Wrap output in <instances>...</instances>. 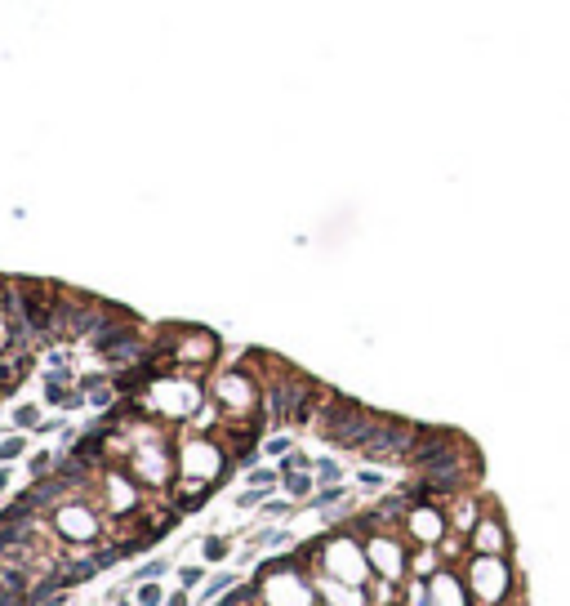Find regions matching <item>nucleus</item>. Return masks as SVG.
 Segmentation results:
<instances>
[{
    "instance_id": "nucleus-25",
    "label": "nucleus",
    "mask_w": 570,
    "mask_h": 606,
    "mask_svg": "<svg viewBox=\"0 0 570 606\" xmlns=\"http://www.w3.org/2000/svg\"><path fill=\"white\" fill-rule=\"evenodd\" d=\"M0 490H9V472L5 468H0Z\"/></svg>"
},
{
    "instance_id": "nucleus-19",
    "label": "nucleus",
    "mask_w": 570,
    "mask_h": 606,
    "mask_svg": "<svg viewBox=\"0 0 570 606\" xmlns=\"http://www.w3.org/2000/svg\"><path fill=\"white\" fill-rule=\"evenodd\" d=\"M290 450H294V441H290V437H268V446H263V454H281V459H285Z\"/></svg>"
},
{
    "instance_id": "nucleus-1",
    "label": "nucleus",
    "mask_w": 570,
    "mask_h": 606,
    "mask_svg": "<svg viewBox=\"0 0 570 606\" xmlns=\"http://www.w3.org/2000/svg\"><path fill=\"white\" fill-rule=\"evenodd\" d=\"M459 571H463V584H468V593H472V602H477V606H503V602H512L517 571H512L508 557L468 553Z\"/></svg>"
},
{
    "instance_id": "nucleus-14",
    "label": "nucleus",
    "mask_w": 570,
    "mask_h": 606,
    "mask_svg": "<svg viewBox=\"0 0 570 606\" xmlns=\"http://www.w3.org/2000/svg\"><path fill=\"white\" fill-rule=\"evenodd\" d=\"M27 450V437H5L0 441V463H9V459H18V454Z\"/></svg>"
},
{
    "instance_id": "nucleus-7",
    "label": "nucleus",
    "mask_w": 570,
    "mask_h": 606,
    "mask_svg": "<svg viewBox=\"0 0 570 606\" xmlns=\"http://www.w3.org/2000/svg\"><path fill=\"white\" fill-rule=\"evenodd\" d=\"M348 499V490H344V481H335V486H317V495L308 499L312 508H335V504H344Z\"/></svg>"
},
{
    "instance_id": "nucleus-17",
    "label": "nucleus",
    "mask_w": 570,
    "mask_h": 606,
    "mask_svg": "<svg viewBox=\"0 0 570 606\" xmlns=\"http://www.w3.org/2000/svg\"><path fill=\"white\" fill-rule=\"evenodd\" d=\"M277 477L281 472H272V468H250V486H277Z\"/></svg>"
},
{
    "instance_id": "nucleus-3",
    "label": "nucleus",
    "mask_w": 570,
    "mask_h": 606,
    "mask_svg": "<svg viewBox=\"0 0 570 606\" xmlns=\"http://www.w3.org/2000/svg\"><path fill=\"white\" fill-rule=\"evenodd\" d=\"M366 557H370V566H374L379 580H392V584L410 580V553H405V539H397L392 530L370 535L366 539Z\"/></svg>"
},
{
    "instance_id": "nucleus-22",
    "label": "nucleus",
    "mask_w": 570,
    "mask_h": 606,
    "mask_svg": "<svg viewBox=\"0 0 570 606\" xmlns=\"http://www.w3.org/2000/svg\"><path fill=\"white\" fill-rule=\"evenodd\" d=\"M89 401H94V406H107V401H112V388H94Z\"/></svg>"
},
{
    "instance_id": "nucleus-2",
    "label": "nucleus",
    "mask_w": 570,
    "mask_h": 606,
    "mask_svg": "<svg viewBox=\"0 0 570 606\" xmlns=\"http://www.w3.org/2000/svg\"><path fill=\"white\" fill-rule=\"evenodd\" d=\"M414 432H419V424H410V419H397V415H383L379 419V428H374V437L366 441V459H374V463H388V459H405L414 446Z\"/></svg>"
},
{
    "instance_id": "nucleus-9",
    "label": "nucleus",
    "mask_w": 570,
    "mask_h": 606,
    "mask_svg": "<svg viewBox=\"0 0 570 606\" xmlns=\"http://www.w3.org/2000/svg\"><path fill=\"white\" fill-rule=\"evenodd\" d=\"M27 472H32V481L50 477V472H54V450H41V454H32V459H27Z\"/></svg>"
},
{
    "instance_id": "nucleus-12",
    "label": "nucleus",
    "mask_w": 570,
    "mask_h": 606,
    "mask_svg": "<svg viewBox=\"0 0 570 606\" xmlns=\"http://www.w3.org/2000/svg\"><path fill=\"white\" fill-rule=\"evenodd\" d=\"M268 490H272V486H250V490H241V495H236V508H259V504H268Z\"/></svg>"
},
{
    "instance_id": "nucleus-24",
    "label": "nucleus",
    "mask_w": 570,
    "mask_h": 606,
    "mask_svg": "<svg viewBox=\"0 0 570 606\" xmlns=\"http://www.w3.org/2000/svg\"><path fill=\"white\" fill-rule=\"evenodd\" d=\"M165 606H187V593H183V589H178V593H169Z\"/></svg>"
},
{
    "instance_id": "nucleus-21",
    "label": "nucleus",
    "mask_w": 570,
    "mask_h": 606,
    "mask_svg": "<svg viewBox=\"0 0 570 606\" xmlns=\"http://www.w3.org/2000/svg\"><path fill=\"white\" fill-rule=\"evenodd\" d=\"M178 584H187V589H192V584H201V571H196V566H187V571L178 575Z\"/></svg>"
},
{
    "instance_id": "nucleus-20",
    "label": "nucleus",
    "mask_w": 570,
    "mask_h": 606,
    "mask_svg": "<svg viewBox=\"0 0 570 606\" xmlns=\"http://www.w3.org/2000/svg\"><path fill=\"white\" fill-rule=\"evenodd\" d=\"M263 513H268V517H290L294 504H290V499H268V504H263Z\"/></svg>"
},
{
    "instance_id": "nucleus-13",
    "label": "nucleus",
    "mask_w": 570,
    "mask_h": 606,
    "mask_svg": "<svg viewBox=\"0 0 570 606\" xmlns=\"http://www.w3.org/2000/svg\"><path fill=\"white\" fill-rule=\"evenodd\" d=\"M165 575H169V562H147V566H138V571H134V580L147 584V580H165Z\"/></svg>"
},
{
    "instance_id": "nucleus-5",
    "label": "nucleus",
    "mask_w": 570,
    "mask_h": 606,
    "mask_svg": "<svg viewBox=\"0 0 570 606\" xmlns=\"http://www.w3.org/2000/svg\"><path fill=\"white\" fill-rule=\"evenodd\" d=\"M468 544H472V553L508 557V548H512V535H508V526H503V513H499L495 504H486V513H481V522L472 526Z\"/></svg>"
},
{
    "instance_id": "nucleus-11",
    "label": "nucleus",
    "mask_w": 570,
    "mask_h": 606,
    "mask_svg": "<svg viewBox=\"0 0 570 606\" xmlns=\"http://www.w3.org/2000/svg\"><path fill=\"white\" fill-rule=\"evenodd\" d=\"M317 481L321 486H335V481H344V468L335 459H317Z\"/></svg>"
},
{
    "instance_id": "nucleus-26",
    "label": "nucleus",
    "mask_w": 570,
    "mask_h": 606,
    "mask_svg": "<svg viewBox=\"0 0 570 606\" xmlns=\"http://www.w3.org/2000/svg\"><path fill=\"white\" fill-rule=\"evenodd\" d=\"M116 606H138V602H125V598H120V602H116Z\"/></svg>"
},
{
    "instance_id": "nucleus-15",
    "label": "nucleus",
    "mask_w": 570,
    "mask_h": 606,
    "mask_svg": "<svg viewBox=\"0 0 570 606\" xmlns=\"http://www.w3.org/2000/svg\"><path fill=\"white\" fill-rule=\"evenodd\" d=\"M14 424H18V428H41V410H36V406H18Z\"/></svg>"
},
{
    "instance_id": "nucleus-16",
    "label": "nucleus",
    "mask_w": 570,
    "mask_h": 606,
    "mask_svg": "<svg viewBox=\"0 0 570 606\" xmlns=\"http://www.w3.org/2000/svg\"><path fill=\"white\" fill-rule=\"evenodd\" d=\"M201 553L210 557V562H218V557H227V539H214V535H210V539L201 544Z\"/></svg>"
},
{
    "instance_id": "nucleus-18",
    "label": "nucleus",
    "mask_w": 570,
    "mask_h": 606,
    "mask_svg": "<svg viewBox=\"0 0 570 606\" xmlns=\"http://www.w3.org/2000/svg\"><path fill=\"white\" fill-rule=\"evenodd\" d=\"M357 481H361L366 490H379V486H383V472H379V468H361V472H357Z\"/></svg>"
},
{
    "instance_id": "nucleus-23",
    "label": "nucleus",
    "mask_w": 570,
    "mask_h": 606,
    "mask_svg": "<svg viewBox=\"0 0 570 606\" xmlns=\"http://www.w3.org/2000/svg\"><path fill=\"white\" fill-rule=\"evenodd\" d=\"M67 598H63V593H50V598H41V602H32V606H63Z\"/></svg>"
},
{
    "instance_id": "nucleus-6",
    "label": "nucleus",
    "mask_w": 570,
    "mask_h": 606,
    "mask_svg": "<svg viewBox=\"0 0 570 606\" xmlns=\"http://www.w3.org/2000/svg\"><path fill=\"white\" fill-rule=\"evenodd\" d=\"M281 481H285V495H290V499H312V490H317V477H312V472H294V468H285V472H281Z\"/></svg>"
},
{
    "instance_id": "nucleus-4",
    "label": "nucleus",
    "mask_w": 570,
    "mask_h": 606,
    "mask_svg": "<svg viewBox=\"0 0 570 606\" xmlns=\"http://www.w3.org/2000/svg\"><path fill=\"white\" fill-rule=\"evenodd\" d=\"M405 535L414 539V544H441L445 535H450V517H445V504H436V499H427V504H410V513H405Z\"/></svg>"
},
{
    "instance_id": "nucleus-8",
    "label": "nucleus",
    "mask_w": 570,
    "mask_h": 606,
    "mask_svg": "<svg viewBox=\"0 0 570 606\" xmlns=\"http://www.w3.org/2000/svg\"><path fill=\"white\" fill-rule=\"evenodd\" d=\"M232 589H236V575H214V580H205L201 598H205V602H218L223 593H232Z\"/></svg>"
},
{
    "instance_id": "nucleus-10",
    "label": "nucleus",
    "mask_w": 570,
    "mask_h": 606,
    "mask_svg": "<svg viewBox=\"0 0 570 606\" xmlns=\"http://www.w3.org/2000/svg\"><path fill=\"white\" fill-rule=\"evenodd\" d=\"M138 606H165V593H160V584L156 580H147V584H138Z\"/></svg>"
}]
</instances>
